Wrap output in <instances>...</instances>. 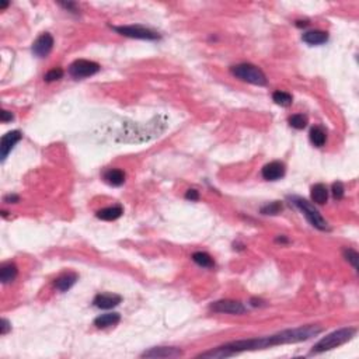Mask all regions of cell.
Here are the masks:
<instances>
[{"label": "cell", "mask_w": 359, "mask_h": 359, "mask_svg": "<svg viewBox=\"0 0 359 359\" xmlns=\"http://www.w3.org/2000/svg\"><path fill=\"white\" fill-rule=\"evenodd\" d=\"M322 331L323 329L320 326H314V324L302 326L298 329L284 330L281 333L262 337V338L233 341L226 345L207 351V356L208 358H227V356H233V355L244 352V351H257V349H265V348L275 347V345H282V344L302 342V341L310 340L311 337H316Z\"/></svg>", "instance_id": "obj_1"}, {"label": "cell", "mask_w": 359, "mask_h": 359, "mask_svg": "<svg viewBox=\"0 0 359 359\" xmlns=\"http://www.w3.org/2000/svg\"><path fill=\"white\" fill-rule=\"evenodd\" d=\"M167 128V118L165 115H157L152 118L147 124L125 121L122 128L116 135V142L124 143H143L152 140L163 134Z\"/></svg>", "instance_id": "obj_2"}, {"label": "cell", "mask_w": 359, "mask_h": 359, "mask_svg": "<svg viewBox=\"0 0 359 359\" xmlns=\"http://www.w3.org/2000/svg\"><path fill=\"white\" fill-rule=\"evenodd\" d=\"M355 334H356V329H352V327L333 331L329 335L323 337L322 340L317 342L311 349V353H322L330 351V349H334V348L340 347V345H344L345 342L352 340V337H355Z\"/></svg>", "instance_id": "obj_3"}, {"label": "cell", "mask_w": 359, "mask_h": 359, "mask_svg": "<svg viewBox=\"0 0 359 359\" xmlns=\"http://www.w3.org/2000/svg\"><path fill=\"white\" fill-rule=\"evenodd\" d=\"M230 72L237 79L247 82L250 85L265 86L268 82L267 76L261 69L256 65H251V63H238L236 66L230 67Z\"/></svg>", "instance_id": "obj_4"}, {"label": "cell", "mask_w": 359, "mask_h": 359, "mask_svg": "<svg viewBox=\"0 0 359 359\" xmlns=\"http://www.w3.org/2000/svg\"><path fill=\"white\" fill-rule=\"evenodd\" d=\"M291 201L295 207L298 208L300 212L303 213V216L307 219V222L310 223L313 227H316L318 230H330V226L327 223V220L322 216V213L317 211L314 205H311L310 202L306 201L303 198L299 196H292Z\"/></svg>", "instance_id": "obj_5"}, {"label": "cell", "mask_w": 359, "mask_h": 359, "mask_svg": "<svg viewBox=\"0 0 359 359\" xmlns=\"http://www.w3.org/2000/svg\"><path fill=\"white\" fill-rule=\"evenodd\" d=\"M112 30L116 31L124 37L135 38V39H147V41H156L160 39V34L156 31L146 28L143 25H121V27H112Z\"/></svg>", "instance_id": "obj_6"}, {"label": "cell", "mask_w": 359, "mask_h": 359, "mask_svg": "<svg viewBox=\"0 0 359 359\" xmlns=\"http://www.w3.org/2000/svg\"><path fill=\"white\" fill-rule=\"evenodd\" d=\"M100 65L93 61H87V59H77L74 61L70 66H69V74L76 80L86 79L90 77L93 74H96L100 72Z\"/></svg>", "instance_id": "obj_7"}, {"label": "cell", "mask_w": 359, "mask_h": 359, "mask_svg": "<svg viewBox=\"0 0 359 359\" xmlns=\"http://www.w3.org/2000/svg\"><path fill=\"white\" fill-rule=\"evenodd\" d=\"M209 309L215 313H225V314H244L247 309L244 307V304L237 300H218L209 306Z\"/></svg>", "instance_id": "obj_8"}, {"label": "cell", "mask_w": 359, "mask_h": 359, "mask_svg": "<svg viewBox=\"0 0 359 359\" xmlns=\"http://www.w3.org/2000/svg\"><path fill=\"white\" fill-rule=\"evenodd\" d=\"M54 48V38L49 32H44L32 44V54L38 58H47Z\"/></svg>", "instance_id": "obj_9"}, {"label": "cell", "mask_w": 359, "mask_h": 359, "mask_svg": "<svg viewBox=\"0 0 359 359\" xmlns=\"http://www.w3.org/2000/svg\"><path fill=\"white\" fill-rule=\"evenodd\" d=\"M23 138V135L20 131H10L6 135H3V138L0 140V157L2 162H5L9 156V153L12 152L13 147L19 143Z\"/></svg>", "instance_id": "obj_10"}, {"label": "cell", "mask_w": 359, "mask_h": 359, "mask_svg": "<svg viewBox=\"0 0 359 359\" xmlns=\"http://www.w3.org/2000/svg\"><path fill=\"white\" fill-rule=\"evenodd\" d=\"M285 165L282 162L275 160V162H271V163H268V165L262 167L261 176L267 181H276V180H281L282 177L285 176Z\"/></svg>", "instance_id": "obj_11"}, {"label": "cell", "mask_w": 359, "mask_h": 359, "mask_svg": "<svg viewBox=\"0 0 359 359\" xmlns=\"http://www.w3.org/2000/svg\"><path fill=\"white\" fill-rule=\"evenodd\" d=\"M183 351L174 347H154L142 353V358H177L181 356Z\"/></svg>", "instance_id": "obj_12"}, {"label": "cell", "mask_w": 359, "mask_h": 359, "mask_svg": "<svg viewBox=\"0 0 359 359\" xmlns=\"http://www.w3.org/2000/svg\"><path fill=\"white\" fill-rule=\"evenodd\" d=\"M122 302V298L119 295H115V293H100L97 295L94 300H93V304L98 307V309H103V310H108V309H112L115 307L118 304Z\"/></svg>", "instance_id": "obj_13"}, {"label": "cell", "mask_w": 359, "mask_h": 359, "mask_svg": "<svg viewBox=\"0 0 359 359\" xmlns=\"http://www.w3.org/2000/svg\"><path fill=\"white\" fill-rule=\"evenodd\" d=\"M104 181L112 187H121L125 183V173L121 169H108L104 171Z\"/></svg>", "instance_id": "obj_14"}, {"label": "cell", "mask_w": 359, "mask_h": 359, "mask_svg": "<svg viewBox=\"0 0 359 359\" xmlns=\"http://www.w3.org/2000/svg\"><path fill=\"white\" fill-rule=\"evenodd\" d=\"M302 39L309 45H322V44H326L329 41V34L322 30L307 31L302 35Z\"/></svg>", "instance_id": "obj_15"}, {"label": "cell", "mask_w": 359, "mask_h": 359, "mask_svg": "<svg viewBox=\"0 0 359 359\" xmlns=\"http://www.w3.org/2000/svg\"><path fill=\"white\" fill-rule=\"evenodd\" d=\"M124 213V209H122L121 205H114V207H108L104 208V209H100L96 216L98 219L101 220H107V222H112V220L119 219Z\"/></svg>", "instance_id": "obj_16"}, {"label": "cell", "mask_w": 359, "mask_h": 359, "mask_svg": "<svg viewBox=\"0 0 359 359\" xmlns=\"http://www.w3.org/2000/svg\"><path fill=\"white\" fill-rule=\"evenodd\" d=\"M77 280H79L77 274H74V272H67V274L61 275L59 278H56L55 288L58 289V291H61V292H66V291H69V289H70V288L77 282Z\"/></svg>", "instance_id": "obj_17"}, {"label": "cell", "mask_w": 359, "mask_h": 359, "mask_svg": "<svg viewBox=\"0 0 359 359\" xmlns=\"http://www.w3.org/2000/svg\"><path fill=\"white\" fill-rule=\"evenodd\" d=\"M119 320H121V316L118 313H105V314H101L94 320V326L97 329H107V327L116 326Z\"/></svg>", "instance_id": "obj_18"}, {"label": "cell", "mask_w": 359, "mask_h": 359, "mask_svg": "<svg viewBox=\"0 0 359 359\" xmlns=\"http://www.w3.org/2000/svg\"><path fill=\"white\" fill-rule=\"evenodd\" d=\"M17 274H19V269L16 267V264L6 262L2 265V269H0V281L3 284H10L17 278Z\"/></svg>", "instance_id": "obj_19"}, {"label": "cell", "mask_w": 359, "mask_h": 359, "mask_svg": "<svg viewBox=\"0 0 359 359\" xmlns=\"http://www.w3.org/2000/svg\"><path fill=\"white\" fill-rule=\"evenodd\" d=\"M310 195L313 202H316L318 205H323L329 200V189H327V187L324 184H316V185L311 187Z\"/></svg>", "instance_id": "obj_20"}, {"label": "cell", "mask_w": 359, "mask_h": 359, "mask_svg": "<svg viewBox=\"0 0 359 359\" xmlns=\"http://www.w3.org/2000/svg\"><path fill=\"white\" fill-rule=\"evenodd\" d=\"M309 136H310V142L316 147L324 146V143L327 140V134H326V131L322 127H313L310 129V135Z\"/></svg>", "instance_id": "obj_21"}, {"label": "cell", "mask_w": 359, "mask_h": 359, "mask_svg": "<svg viewBox=\"0 0 359 359\" xmlns=\"http://www.w3.org/2000/svg\"><path fill=\"white\" fill-rule=\"evenodd\" d=\"M192 261L195 264H198L200 267L202 268H213L215 267V261L213 258L208 253H204V251H198V253H194L192 254Z\"/></svg>", "instance_id": "obj_22"}, {"label": "cell", "mask_w": 359, "mask_h": 359, "mask_svg": "<svg viewBox=\"0 0 359 359\" xmlns=\"http://www.w3.org/2000/svg\"><path fill=\"white\" fill-rule=\"evenodd\" d=\"M272 100L275 101V104H278L281 107H289L292 105L293 103V97L286 92H281V90H276L272 94Z\"/></svg>", "instance_id": "obj_23"}, {"label": "cell", "mask_w": 359, "mask_h": 359, "mask_svg": "<svg viewBox=\"0 0 359 359\" xmlns=\"http://www.w3.org/2000/svg\"><path fill=\"white\" fill-rule=\"evenodd\" d=\"M289 125L295 129H304L307 125V116L303 114H295V115L289 116Z\"/></svg>", "instance_id": "obj_24"}, {"label": "cell", "mask_w": 359, "mask_h": 359, "mask_svg": "<svg viewBox=\"0 0 359 359\" xmlns=\"http://www.w3.org/2000/svg\"><path fill=\"white\" fill-rule=\"evenodd\" d=\"M62 77H63V70H62L61 67H54V69H51L49 72L45 73L44 80L48 82V83H52V82H56V80H61Z\"/></svg>", "instance_id": "obj_25"}, {"label": "cell", "mask_w": 359, "mask_h": 359, "mask_svg": "<svg viewBox=\"0 0 359 359\" xmlns=\"http://www.w3.org/2000/svg\"><path fill=\"white\" fill-rule=\"evenodd\" d=\"M281 211H282V204L278 201L271 202V204L261 208V213H264V215H278Z\"/></svg>", "instance_id": "obj_26"}, {"label": "cell", "mask_w": 359, "mask_h": 359, "mask_svg": "<svg viewBox=\"0 0 359 359\" xmlns=\"http://www.w3.org/2000/svg\"><path fill=\"white\" fill-rule=\"evenodd\" d=\"M344 257H345V260H347L348 262H351V264H352V267L355 268V269H358L359 254L356 253V251H355V250L347 249L345 251H344Z\"/></svg>", "instance_id": "obj_27"}, {"label": "cell", "mask_w": 359, "mask_h": 359, "mask_svg": "<svg viewBox=\"0 0 359 359\" xmlns=\"http://www.w3.org/2000/svg\"><path fill=\"white\" fill-rule=\"evenodd\" d=\"M331 192H333V196H334V200H337V201H340V200H342V198H344V194H345V188H344V185H342V183H340V181H337V183L333 184V189H331Z\"/></svg>", "instance_id": "obj_28"}, {"label": "cell", "mask_w": 359, "mask_h": 359, "mask_svg": "<svg viewBox=\"0 0 359 359\" xmlns=\"http://www.w3.org/2000/svg\"><path fill=\"white\" fill-rule=\"evenodd\" d=\"M185 198H187L188 201H198V200H200V192H198L196 189H188V191L185 192Z\"/></svg>", "instance_id": "obj_29"}, {"label": "cell", "mask_w": 359, "mask_h": 359, "mask_svg": "<svg viewBox=\"0 0 359 359\" xmlns=\"http://www.w3.org/2000/svg\"><path fill=\"white\" fill-rule=\"evenodd\" d=\"M0 119H2V122H3V124H6V122H9V121H13V119H14V115H13L10 111L3 110L2 111V115H0Z\"/></svg>", "instance_id": "obj_30"}, {"label": "cell", "mask_w": 359, "mask_h": 359, "mask_svg": "<svg viewBox=\"0 0 359 359\" xmlns=\"http://www.w3.org/2000/svg\"><path fill=\"white\" fill-rule=\"evenodd\" d=\"M9 330H12V324H10L9 320L3 318L2 320V335H6L9 333Z\"/></svg>", "instance_id": "obj_31"}, {"label": "cell", "mask_w": 359, "mask_h": 359, "mask_svg": "<svg viewBox=\"0 0 359 359\" xmlns=\"http://www.w3.org/2000/svg\"><path fill=\"white\" fill-rule=\"evenodd\" d=\"M19 201L20 198L17 195H6V196H5V202H6V204H16V202Z\"/></svg>", "instance_id": "obj_32"}, {"label": "cell", "mask_w": 359, "mask_h": 359, "mask_svg": "<svg viewBox=\"0 0 359 359\" xmlns=\"http://www.w3.org/2000/svg\"><path fill=\"white\" fill-rule=\"evenodd\" d=\"M7 6H9V3H2V6H0V9H2V10H5V9H6Z\"/></svg>", "instance_id": "obj_33"}]
</instances>
